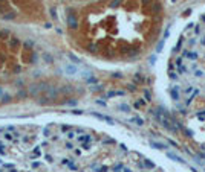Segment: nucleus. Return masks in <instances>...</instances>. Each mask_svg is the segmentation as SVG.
<instances>
[{
    "instance_id": "0eeeda50",
    "label": "nucleus",
    "mask_w": 205,
    "mask_h": 172,
    "mask_svg": "<svg viewBox=\"0 0 205 172\" xmlns=\"http://www.w3.org/2000/svg\"><path fill=\"white\" fill-rule=\"evenodd\" d=\"M0 2H3V0H0Z\"/></svg>"
},
{
    "instance_id": "f03ea898",
    "label": "nucleus",
    "mask_w": 205,
    "mask_h": 172,
    "mask_svg": "<svg viewBox=\"0 0 205 172\" xmlns=\"http://www.w3.org/2000/svg\"><path fill=\"white\" fill-rule=\"evenodd\" d=\"M64 70H66V73H70V75L77 73V69H75V67H72V66H64Z\"/></svg>"
},
{
    "instance_id": "39448f33",
    "label": "nucleus",
    "mask_w": 205,
    "mask_h": 172,
    "mask_svg": "<svg viewBox=\"0 0 205 172\" xmlns=\"http://www.w3.org/2000/svg\"><path fill=\"white\" fill-rule=\"evenodd\" d=\"M66 148H68V149H74V146H72L70 142H68V143H66Z\"/></svg>"
},
{
    "instance_id": "7ed1b4c3",
    "label": "nucleus",
    "mask_w": 205,
    "mask_h": 172,
    "mask_svg": "<svg viewBox=\"0 0 205 172\" xmlns=\"http://www.w3.org/2000/svg\"><path fill=\"white\" fill-rule=\"evenodd\" d=\"M74 137H75V133L69 131V133H68V139H74Z\"/></svg>"
},
{
    "instance_id": "423d86ee",
    "label": "nucleus",
    "mask_w": 205,
    "mask_h": 172,
    "mask_svg": "<svg viewBox=\"0 0 205 172\" xmlns=\"http://www.w3.org/2000/svg\"><path fill=\"white\" fill-rule=\"evenodd\" d=\"M5 137H6L8 140H11V139H12V134H5Z\"/></svg>"
},
{
    "instance_id": "20e7f679",
    "label": "nucleus",
    "mask_w": 205,
    "mask_h": 172,
    "mask_svg": "<svg viewBox=\"0 0 205 172\" xmlns=\"http://www.w3.org/2000/svg\"><path fill=\"white\" fill-rule=\"evenodd\" d=\"M69 129L70 128L68 127V125H61V131H69Z\"/></svg>"
},
{
    "instance_id": "f257e3e1",
    "label": "nucleus",
    "mask_w": 205,
    "mask_h": 172,
    "mask_svg": "<svg viewBox=\"0 0 205 172\" xmlns=\"http://www.w3.org/2000/svg\"><path fill=\"white\" fill-rule=\"evenodd\" d=\"M167 78L178 122L205 157V12L191 20L178 37Z\"/></svg>"
}]
</instances>
